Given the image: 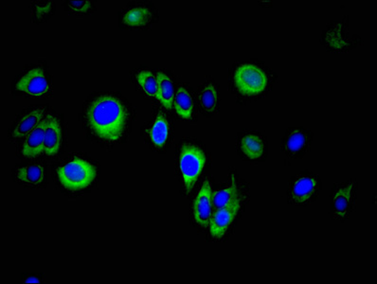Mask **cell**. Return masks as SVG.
Here are the masks:
<instances>
[{"instance_id": "1", "label": "cell", "mask_w": 377, "mask_h": 284, "mask_svg": "<svg viewBox=\"0 0 377 284\" xmlns=\"http://www.w3.org/2000/svg\"><path fill=\"white\" fill-rule=\"evenodd\" d=\"M130 118L128 106L113 95H101L87 106L85 121L87 128L103 142L113 143L122 139Z\"/></svg>"}, {"instance_id": "2", "label": "cell", "mask_w": 377, "mask_h": 284, "mask_svg": "<svg viewBox=\"0 0 377 284\" xmlns=\"http://www.w3.org/2000/svg\"><path fill=\"white\" fill-rule=\"evenodd\" d=\"M97 176V170L90 162L80 157H74L70 161L57 169V178L60 183L68 191H81L92 186Z\"/></svg>"}, {"instance_id": "3", "label": "cell", "mask_w": 377, "mask_h": 284, "mask_svg": "<svg viewBox=\"0 0 377 284\" xmlns=\"http://www.w3.org/2000/svg\"><path fill=\"white\" fill-rule=\"evenodd\" d=\"M206 162L207 156L200 146L194 143H184L181 146L178 167L183 175L184 187L188 194L192 192V187L204 170Z\"/></svg>"}, {"instance_id": "4", "label": "cell", "mask_w": 377, "mask_h": 284, "mask_svg": "<svg viewBox=\"0 0 377 284\" xmlns=\"http://www.w3.org/2000/svg\"><path fill=\"white\" fill-rule=\"evenodd\" d=\"M236 90L247 97L261 95L268 87V76L266 71L255 64L246 63L236 68L233 77Z\"/></svg>"}, {"instance_id": "5", "label": "cell", "mask_w": 377, "mask_h": 284, "mask_svg": "<svg viewBox=\"0 0 377 284\" xmlns=\"http://www.w3.org/2000/svg\"><path fill=\"white\" fill-rule=\"evenodd\" d=\"M357 184L354 180L335 185L332 190L331 215L337 220H345L350 216L356 206Z\"/></svg>"}, {"instance_id": "6", "label": "cell", "mask_w": 377, "mask_h": 284, "mask_svg": "<svg viewBox=\"0 0 377 284\" xmlns=\"http://www.w3.org/2000/svg\"><path fill=\"white\" fill-rule=\"evenodd\" d=\"M320 190L321 180L318 176L309 172L299 173L291 183L289 200L296 205H308L316 199Z\"/></svg>"}, {"instance_id": "7", "label": "cell", "mask_w": 377, "mask_h": 284, "mask_svg": "<svg viewBox=\"0 0 377 284\" xmlns=\"http://www.w3.org/2000/svg\"><path fill=\"white\" fill-rule=\"evenodd\" d=\"M16 89L32 98H45L51 93L46 71L37 67L27 70L18 80Z\"/></svg>"}, {"instance_id": "8", "label": "cell", "mask_w": 377, "mask_h": 284, "mask_svg": "<svg viewBox=\"0 0 377 284\" xmlns=\"http://www.w3.org/2000/svg\"><path fill=\"white\" fill-rule=\"evenodd\" d=\"M346 19L342 21L331 22L324 30L323 40L324 46L329 51L335 52L347 51L354 49L360 42V38L350 37Z\"/></svg>"}, {"instance_id": "9", "label": "cell", "mask_w": 377, "mask_h": 284, "mask_svg": "<svg viewBox=\"0 0 377 284\" xmlns=\"http://www.w3.org/2000/svg\"><path fill=\"white\" fill-rule=\"evenodd\" d=\"M241 198L237 197L228 206L217 209L211 218L210 231L213 238H223L230 230L240 211Z\"/></svg>"}, {"instance_id": "10", "label": "cell", "mask_w": 377, "mask_h": 284, "mask_svg": "<svg viewBox=\"0 0 377 284\" xmlns=\"http://www.w3.org/2000/svg\"><path fill=\"white\" fill-rule=\"evenodd\" d=\"M211 209H213V192L210 181L206 180L201 186L192 206L194 221L199 227L207 228L210 226Z\"/></svg>"}, {"instance_id": "11", "label": "cell", "mask_w": 377, "mask_h": 284, "mask_svg": "<svg viewBox=\"0 0 377 284\" xmlns=\"http://www.w3.org/2000/svg\"><path fill=\"white\" fill-rule=\"evenodd\" d=\"M310 145L311 135L302 128L288 131L283 142V151L291 157L304 156L309 151Z\"/></svg>"}, {"instance_id": "12", "label": "cell", "mask_w": 377, "mask_h": 284, "mask_svg": "<svg viewBox=\"0 0 377 284\" xmlns=\"http://www.w3.org/2000/svg\"><path fill=\"white\" fill-rule=\"evenodd\" d=\"M63 142L62 125L58 118L51 114L47 115L44 154L54 156L61 150Z\"/></svg>"}, {"instance_id": "13", "label": "cell", "mask_w": 377, "mask_h": 284, "mask_svg": "<svg viewBox=\"0 0 377 284\" xmlns=\"http://www.w3.org/2000/svg\"><path fill=\"white\" fill-rule=\"evenodd\" d=\"M46 126L47 116L25 139L21 149L22 156L27 159H35L44 154Z\"/></svg>"}, {"instance_id": "14", "label": "cell", "mask_w": 377, "mask_h": 284, "mask_svg": "<svg viewBox=\"0 0 377 284\" xmlns=\"http://www.w3.org/2000/svg\"><path fill=\"white\" fill-rule=\"evenodd\" d=\"M238 148L245 156L250 161H260L266 154V142L262 136L257 133L244 134L238 140Z\"/></svg>"}, {"instance_id": "15", "label": "cell", "mask_w": 377, "mask_h": 284, "mask_svg": "<svg viewBox=\"0 0 377 284\" xmlns=\"http://www.w3.org/2000/svg\"><path fill=\"white\" fill-rule=\"evenodd\" d=\"M45 112L46 109L44 107H37L22 116L11 133L13 139H22V137H27L45 118Z\"/></svg>"}, {"instance_id": "16", "label": "cell", "mask_w": 377, "mask_h": 284, "mask_svg": "<svg viewBox=\"0 0 377 284\" xmlns=\"http://www.w3.org/2000/svg\"><path fill=\"white\" fill-rule=\"evenodd\" d=\"M154 12L148 5H135L128 8L123 13V23L128 27H140L147 26L153 20Z\"/></svg>"}, {"instance_id": "17", "label": "cell", "mask_w": 377, "mask_h": 284, "mask_svg": "<svg viewBox=\"0 0 377 284\" xmlns=\"http://www.w3.org/2000/svg\"><path fill=\"white\" fill-rule=\"evenodd\" d=\"M46 168L42 164H32L16 171V181L27 186L37 187L46 181Z\"/></svg>"}, {"instance_id": "18", "label": "cell", "mask_w": 377, "mask_h": 284, "mask_svg": "<svg viewBox=\"0 0 377 284\" xmlns=\"http://www.w3.org/2000/svg\"><path fill=\"white\" fill-rule=\"evenodd\" d=\"M148 135L156 148H163L166 145L170 137V123L166 116L162 113L156 115Z\"/></svg>"}, {"instance_id": "19", "label": "cell", "mask_w": 377, "mask_h": 284, "mask_svg": "<svg viewBox=\"0 0 377 284\" xmlns=\"http://www.w3.org/2000/svg\"><path fill=\"white\" fill-rule=\"evenodd\" d=\"M156 80H158V96H156V100L161 101L165 109H172L173 96H175V85H173L172 79L166 73L159 71L156 73Z\"/></svg>"}, {"instance_id": "20", "label": "cell", "mask_w": 377, "mask_h": 284, "mask_svg": "<svg viewBox=\"0 0 377 284\" xmlns=\"http://www.w3.org/2000/svg\"><path fill=\"white\" fill-rule=\"evenodd\" d=\"M198 101L202 111L206 114H214L218 109V90L214 82H209L201 88Z\"/></svg>"}, {"instance_id": "21", "label": "cell", "mask_w": 377, "mask_h": 284, "mask_svg": "<svg viewBox=\"0 0 377 284\" xmlns=\"http://www.w3.org/2000/svg\"><path fill=\"white\" fill-rule=\"evenodd\" d=\"M175 109L177 114L184 120H191L194 116V101L186 87H180L175 93Z\"/></svg>"}, {"instance_id": "22", "label": "cell", "mask_w": 377, "mask_h": 284, "mask_svg": "<svg viewBox=\"0 0 377 284\" xmlns=\"http://www.w3.org/2000/svg\"><path fill=\"white\" fill-rule=\"evenodd\" d=\"M237 197H239L237 184H236L235 179L233 178L230 186L214 192L213 195V203L217 209H220L233 202Z\"/></svg>"}, {"instance_id": "23", "label": "cell", "mask_w": 377, "mask_h": 284, "mask_svg": "<svg viewBox=\"0 0 377 284\" xmlns=\"http://www.w3.org/2000/svg\"><path fill=\"white\" fill-rule=\"evenodd\" d=\"M137 82L148 97L156 99L158 96V80L152 71L142 70L137 73Z\"/></svg>"}, {"instance_id": "24", "label": "cell", "mask_w": 377, "mask_h": 284, "mask_svg": "<svg viewBox=\"0 0 377 284\" xmlns=\"http://www.w3.org/2000/svg\"><path fill=\"white\" fill-rule=\"evenodd\" d=\"M54 4L52 1L32 2V18L35 21L45 20L51 15Z\"/></svg>"}, {"instance_id": "25", "label": "cell", "mask_w": 377, "mask_h": 284, "mask_svg": "<svg viewBox=\"0 0 377 284\" xmlns=\"http://www.w3.org/2000/svg\"><path fill=\"white\" fill-rule=\"evenodd\" d=\"M68 10L70 13H76V15H85L92 11V2L89 0L85 1H68Z\"/></svg>"}, {"instance_id": "26", "label": "cell", "mask_w": 377, "mask_h": 284, "mask_svg": "<svg viewBox=\"0 0 377 284\" xmlns=\"http://www.w3.org/2000/svg\"><path fill=\"white\" fill-rule=\"evenodd\" d=\"M25 283H40V280L37 277H30L25 280Z\"/></svg>"}]
</instances>
